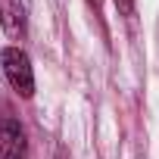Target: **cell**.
Returning <instances> with one entry per match:
<instances>
[{
    "label": "cell",
    "instance_id": "5b68a950",
    "mask_svg": "<svg viewBox=\"0 0 159 159\" xmlns=\"http://www.w3.org/2000/svg\"><path fill=\"white\" fill-rule=\"evenodd\" d=\"M88 3H91V7H94V10L100 13V7H103V0H88Z\"/></svg>",
    "mask_w": 159,
    "mask_h": 159
},
{
    "label": "cell",
    "instance_id": "6da1fadb",
    "mask_svg": "<svg viewBox=\"0 0 159 159\" xmlns=\"http://www.w3.org/2000/svg\"><path fill=\"white\" fill-rule=\"evenodd\" d=\"M0 62H3V75L10 88L19 94V97H31L34 94V72H31V59L22 47H7L3 56H0Z\"/></svg>",
    "mask_w": 159,
    "mask_h": 159
},
{
    "label": "cell",
    "instance_id": "3957f363",
    "mask_svg": "<svg viewBox=\"0 0 159 159\" xmlns=\"http://www.w3.org/2000/svg\"><path fill=\"white\" fill-rule=\"evenodd\" d=\"M0 25L10 38H22L28 28V16H25V3L22 0H0Z\"/></svg>",
    "mask_w": 159,
    "mask_h": 159
},
{
    "label": "cell",
    "instance_id": "7a4b0ae2",
    "mask_svg": "<svg viewBox=\"0 0 159 159\" xmlns=\"http://www.w3.org/2000/svg\"><path fill=\"white\" fill-rule=\"evenodd\" d=\"M0 159H28V143L25 131L19 122L3 119L0 122Z\"/></svg>",
    "mask_w": 159,
    "mask_h": 159
},
{
    "label": "cell",
    "instance_id": "277c9868",
    "mask_svg": "<svg viewBox=\"0 0 159 159\" xmlns=\"http://www.w3.org/2000/svg\"><path fill=\"white\" fill-rule=\"evenodd\" d=\"M116 7L122 16H134V0H116Z\"/></svg>",
    "mask_w": 159,
    "mask_h": 159
}]
</instances>
